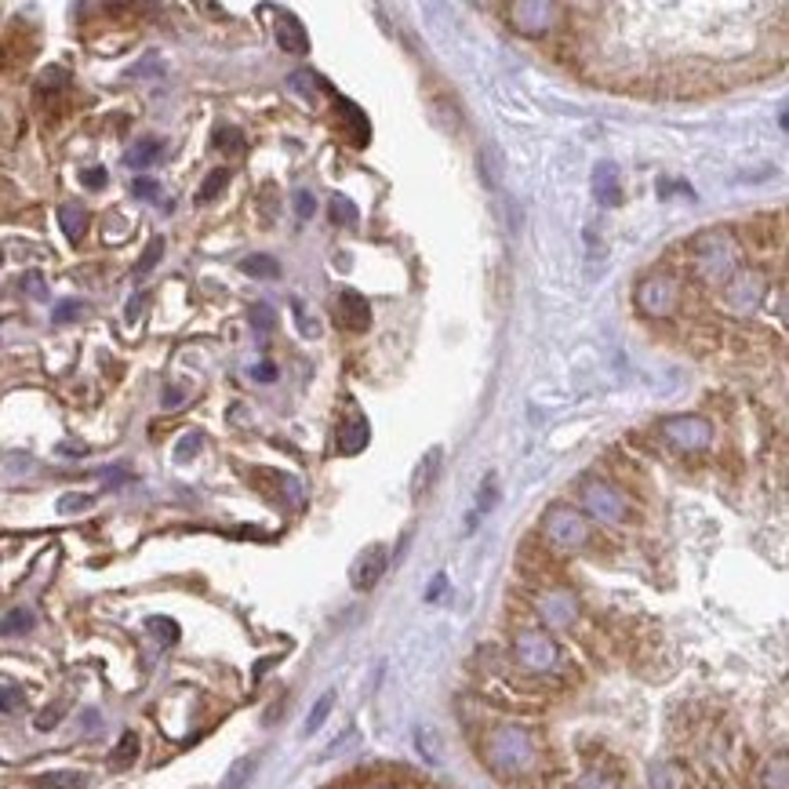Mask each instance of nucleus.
Wrapping results in <instances>:
<instances>
[{
	"label": "nucleus",
	"instance_id": "30",
	"mask_svg": "<svg viewBox=\"0 0 789 789\" xmlns=\"http://www.w3.org/2000/svg\"><path fill=\"white\" fill-rule=\"evenodd\" d=\"M66 84H70V73L59 70V66H48V70L40 73V80H37V95H48V91H59V88H66Z\"/></svg>",
	"mask_w": 789,
	"mask_h": 789
},
{
	"label": "nucleus",
	"instance_id": "49",
	"mask_svg": "<svg viewBox=\"0 0 789 789\" xmlns=\"http://www.w3.org/2000/svg\"><path fill=\"white\" fill-rule=\"evenodd\" d=\"M440 590H444V575H437V579H433V586L426 590V600H437Z\"/></svg>",
	"mask_w": 789,
	"mask_h": 789
},
{
	"label": "nucleus",
	"instance_id": "37",
	"mask_svg": "<svg viewBox=\"0 0 789 789\" xmlns=\"http://www.w3.org/2000/svg\"><path fill=\"white\" fill-rule=\"evenodd\" d=\"M200 444H204V437H200V433H190V437H182L179 448H175V459H179V462H190L193 455L200 451Z\"/></svg>",
	"mask_w": 789,
	"mask_h": 789
},
{
	"label": "nucleus",
	"instance_id": "47",
	"mask_svg": "<svg viewBox=\"0 0 789 789\" xmlns=\"http://www.w3.org/2000/svg\"><path fill=\"white\" fill-rule=\"evenodd\" d=\"M142 306H146V295L139 291V295H135V299L128 302V313H124V317H128V320H139V317H142Z\"/></svg>",
	"mask_w": 789,
	"mask_h": 789
},
{
	"label": "nucleus",
	"instance_id": "40",
	"mask_svg": "<svg viewBox=\"0 0 789 789\" xmlns=\"http://www.w3.org/2000/svg\"><path fill=\"white\" fill-rule=\"evenodd\" d=\"M80 182H84L88 190H102V186L110 182V175H106V168H84L80 171Z\"/></svg>",
	"mask_w": 789,
	"mask_h": 789
},
{
	"label": "nucleus",
	"instance_id": "16",
	"mask_svg": "<svg viewBox=\"0 0 789 789\" xmlns=\"http://www.w3.org/2000/svg\"><path fill=\"white\" fill-rule=\"evenodd\" d=\"M160 153H164V142L146 135V139L131 142V150L124 153V164H128L131 171H142V168H150V164H157Z\"/></svg>",
	"mask_w": 789,
	"mask_h": 789
},
{
	"label": "nucleus",
	"instance_id": "9",
	"mask_svg": "<svg viewBox=\"0 0 789 789\" xmlns=\"http://www.w3.org/2000/svg\"><path fill=\"white\" fill-rule=\"evenodd\" d=\"M386 568H390V553L382 550V546H368V550L353 560V568H350L353 590H375L379 579L386 575Z\"/></svg>",
	"mask_w": 789,
	"mask_h": 789
},
{
	"label": "nucleus",
	"instance_id": "6",
	"mask_svg": "<svg viewBox=\"0 0 789 789\" xmlns=\"http://www.w3.org/2000/svg\"><path fill=\"white\" fill-rule=\"evenodd\" d=\"M582 502H586V510H590L593 517L608 520V524H619V520L626 517V499H622L611 484H604V480H590V484L582 488Z\"/></svg>",
	"mask_w": 789,
	"mask_h": 789
},
{
	"label": "nucleus",
	"instance_id": "26",
	"mask_svg": "<svg viewBox=\"0 0 789 789\" xmlns=\"http://www.w3.org/2000/svg\"><path fill=\"white\" fill-rule=\"evenodd\" d=\"M139 757V739L135 735H124V739L117 742V750H113V757H110V768H128L131 760Z\"/></svg>",
	"mask_w": 789,
	"mask_h": 789
},
{
	"label": "nucleus",
	"instance_id": "27",
	"mask_svg": "<svg viewBox=\"0 0 789 789\" xmlns=\"http://www.w3.org/2000/svg\"><path fill=\"white\" fill-rule=\"evenodd\" d=\"M146 630H150L153 637L160 640V644H175V640H179V622L164 619V615H153V619L146 622Z\"/></svg>",
	"mask_w": 789,
	"mask_h": 789
},
{
	"label": "nucleus",
	"instance_id": "35",
	"mask_svg": "<svg viewBox=\"0 0 789 789\" xmlns=\"http://www.w3.org/2000/svg\"><path fill=\"white\" fill-rule=\"evenodd\" d=\"M215 146H219V150L237 153L240 146H244V135H240L237 128H219V131H215Z\"/></svg>",
	"mask_w": 789,
	"mask_h": 789
},
{
	"label": "nucleus",
	"instance_id": "43",
	"mask_svg": "<svg viewBox=\"0 0 789 789\" xmlns=\"http://www.w3.org/2000/svg\"><path fill=\"white\" fill-rule=\"evenodd\" d=\"M22 288L30 291L33 299H44V295H48V284H44L40 273H26V277H22Z\"/></svg>",
	"mask_w": 789,
	"mask_h": 789
},
{
	"label": "nucleus",
	"instance_id": "21",
	"mask_svg": "<svg viewBox=\"0 0 789 789\" xmlns=\"http://www.w3.org/2000/svg\"><path fill=\"white\" fill-rule=\"evenodd\" d=\"M255 768H259V760H255V757H240V760H233L230 771L222 775L219 789H248V782H251V775H255Z\"/></svg>",
	"mask_w": 789,
	"mask_h": 789
},
{
	"label": "nucleus",
	"instance_id": "18",
	"mask_svg": "<svg viewBox=\"0 0 789 789\" xmlns=\"http://www.w3.org/2000/svg\"><path fill=\"white\" fill-rule=\"evenodd\" d=\"M59 226H62V233H66V240L77 244V240L88 233V211H84V204H62Z\"/></svg>",
	"mask_w": 789,
	"mask_h": 789
},
{
	"label": "nucleus",
	"instance_id": "2",
	"mask_svg": "<svg viewBox=\"0 0 789 789\" xmlns=\"http://www.w3.org/2000/svg\"><path fill=\"white\" fill-rule=\"evenodd\" d=\"M542 539L560 553H575L590 542V524L582 520V513L568 510V506H553L542 517Z\"/></svg>",
	"mask_w": 789,
	"mask_h": 789
},
{
	"label": "nucleus",
	"instance_id": "50",
	"mask_svg": "<svg viewBox=\"0 0 789 789\" xmlns=\"http://www.w3.org/2000/svg\"><path fill=\"white\" fill-rule=\"evenodd\" d=\"M0 266H4V251H0Z\"/></svg>",
	"mask_w": 789,
	"mask_h": 789
},
{
	"label": "nucleus",
	"instance_id": "10",
	"mask_svg": "<svg viewBox=\"0 0 789 789\" xmlns=\"http://www.w3.org/2000/svg\"><path fill=\"white\" fill-rule=\"evenodd\" d=\"M637 310L651 313V317H666L673 310V284L666 277L640 280L637 288Z\"/></svg>",
	"mask_w": 789,
	"mask_h": 789
},
{
	"label": "nucleus",
	"instance_id": "14",
	"mask_svg": "<svg viewBox=\"0 0 789 789\" xmlns=\"http://www.w3.org/2000/svg\"><path fill=\"white\" fill-rule=\"evenodd\" d=\"M339 320L342 328L350 331H364L371 324V306L360 291H342L339 295Z\"/></svg>",
	"mask_w": 789,
	"mask_h": 789
},
{
	"label": "nucleus",
	"instance_id": "20",
	"mask_svg": "<svg viewBox=\"0 0 789 789\" xmlns=\"http://www.w3.org/2000/svg\"><path fill=\"white\" fill-rule=\"evenodd\" d=\"M240 273H248V277H259V280H273L280 277V262L266 251H255L248 259H240Z\"/></svg>",
	"mask_w": 789,
	"mask_h": 789
},
{
	"label": "nucleus",
	"instance_id": "39",
	"mask_svg": "<svg viewBox=\"0 0 789 789\" xmlns=\"http://www.w3.org/2000/svg\"><path fill=\"white\" fill-rule=\"evenodd\" d=\"M764 782H768V789L775 786V789H786V757H775V768L768 764V775H764Z\"/></svg>",
	"mask_w": 789,
	"mask_h": 789
},
{
	"label": "nucleus",
	"instance_id": "38",
	"mask_svg": "<svg viewBox=\"0 0 789 789\" xmlns=\"http://www.w3.org/2000/svg\"><path fill=\"white\" fill-rule=\"evenodd\" d=\"M313 211H317V197H313L310 190L295 193V215H299V219H313Z\"/></svg>",
	"mask_w": 789,
	"mask_h": 789
},
{
	"label": "nucleus",
	"instance_id": "28",
	"mask_svg": "<svg viewBox=\"0 0 789 789\" xmlns=\"http://www.w3.org/2000/svg\"><path fill=\"white\" fill-rule=\"evenodd\" d=\"M477 171L484 175V182L488 186H499V153H495V146H488L484 153H477Z\"/></svg>",
	"mask_w": 789,
	"mask_h": 789
},
{
	"label": "nucleus",
	"instance_id": "7",
	"mask_svg": "<svg viewBox=\"0 0 789 789\" xmlns=\"http://www.w3.org/2000/svg\"><path fill=\"white\" fill-rule=\"evenodd\" d=\"M553 15H557V4H546V0H517V4H510V22L513 30L528 33V37H542V33L550 30Z\"/></svg>",
	"mask_w": 789,
	"mask_h": 789
},
{
	"label": "nucleus",
	"instance_id": "12",
	"mask_svg": "<svg viewBox=\"0 0 789 789\" xmlns=\"http://www.w3.org/2000/svg\"><path fill=\"white\" fill-rule=\"evenodd\" d=\"M593 200H597L600 208H619V204H622V175H619V164H611V160H600L597 168H593Z\"/></svg>",
	"mask_w": 789,
	"mask_h": 789
},
{
	"label": "nucleus",
	"instance_id": "17",
	"mask_svg": "<svg viewBox=\"0 0 789 789\" xmlns=\"http://www.w3.org/2000/svg\"><path fill=\"white\" fill-rule=\"evenodd\" d=\"M368 440H371L368 419H353V422H346V426H342L339 440H335V448H339L342 455H357V451L368 448Z\"/></svg>",
	"mask_w": 789,
	"mask_h": 789
},
{
	"label": "nucleus",
	"instance_id": "15",
	"mask_svg": "<svg viewBox=\"0 0 789 789\" xmlns=\"http://www.w3.org/2000/svg\"><path fill=\"white\" fill-rule=\"evenodd\" d=\"M539 611L550 626H568V622H575V597H568V593H546L539 600Z\"/></svg>",
	"mask_w": 789,
	"mask_h": 789
},
{
	"label": "nucleus",
	"instance_id": "1",
	"mask_svg": "<svg viewBox=\"0 0 789 789\" xmlns=\"http://www.w3.org/2000/svg\"><path fill=\"white\" fill-rule=\"evenodd\" d=\"M535 757V742H531L528 731L520 728H499L488 739V760L491 768L502 771V775H517L524 771Z\"/></svg>",
	"mask_w": 789,
	"mask_h": 789
},
{
	"label": "nucleus",
	"instance_id": "46",
	"mask_svg": "<svg viewBox=\"0 0 789 789\" xmlns=\"http://www.w3.org/2000/svg\"><path fill=\"white\" fill-rule=\"evenodd\" d=\"M575 789H619V786H615V779H604V775H586Z\"/></svg>",
	"mask_w": 789,
	"mask_h": 789
},
{
	"label": "nucleus",
	"instance_id": "34",
	"mask_svg": "<svg viewBox=\"0 0 789 789\" xmlns=\"http://www.w3.org/2000/svg\"><path fill=\"white\" fill-rule=\"evenodd\" d=\"M495 499H499V480H495V473H488V480H484V495L477 499V513L484 517V513L495 506Z\"/></svg>",
	"mask_w": 789,
	"mask_h": 789
},
{
	"label": "nucleus",
	"instance_id": "29",
	"mask_svg": "<svg viewBox=\"0 0 789 789\" xmlns=\"http://www.w3.org/2000/svg\"><path fill=\"white\" fill-rule=\"evenodd\" d=\"M248 320H251V328L259 331V335H270L273 328H277V313L266 306V302H259V306H251L248 310Z\"/></svg>",
	"mask_w": 789,
	"mask_h": 789
},
{
	"label": "nucleus",
	"instance_id": "3",
	"mask_svg": "<svg viewBox=\"0 0 789 789\" xmlns=\"http://www.w3.org/2000/svg\"><path fill=\"white\" fill-rule=\"evenodd\" d=\"M513 655H517V662L524 670H535V673L553 670L560 659L553 637H546L542 630H520L517 637H513Z\"/></svg>",
	"mask_w": 789,
	"mask_h": 789
},
{
	"label": "nucleus",
	"instance_id": "19",
	"mask_svg": "<svg viewBox=\"0 0 789 789\" xmlns=\"http://www.w3.org/2000/svg\"><path fill=\"white\" fill-rule=\"evenodd\" d=\"M88 775L84 771H44L33 779V789H84Z\"/></svg>",
	"mask_w": 789,
	"mask_h": 789
},
{
	"label": "nucleus",
	"instance_id": "45",
	"mask_svg": "<svg viewBox=\"0 0 789 789\" xmlns=\"http://www.w3.org/2000/svg\"><path fill=\"white\" fill-rule=\"evenodd\" d=\"M59 717H62V706L55 702V706H48V710H44V713L37 717V728H40V731H51L55 724H59Z\"/></svg>",
	"mask_w": 789,
	"mask_h": 789
},
{
	"label": "nucleus",
	"instance_id": "24",
	"mask_svg": "<svg viewBox=\"0 0 789 789\" xmlns=\"http://www.w3.org/2000/svg\"><path fill=\"white\" fill-rule=\"evenodd\" d=\"M331 706H335V691H324V695H320V699H317V706H313V710H310V717H306V724H302V735H317L320 724L328 720Z\"/></svg>",
	"mask_w": 789,
	"mask_h": 789
},
{
	"label": "nucleus",
	"instance_id": "22",
	"mask_svg": "<svg viewBox=\"0 0 789 789\" xmlns=\"http://www.w3.org/2000/svg\"><path fill=\"white\" fill-rule=\"evenodd\" d=\"M437 470H440V448H433V451H426V455H422L419 470H415V480H411V491H415V495H422V491L430 488V480L437 477Z\"/></svg>",
	"mask_w": 789,
	"mask_h": 789
},
{
	"label": "nucleus",
	"instance_id": "41",
	"mask_svg": "<svg viewBox=\"0 0 789 789\" xmlns=\"http://www.w3.org/2000/svg\"><path fill=\"white\" fill-rule=\"evenodd\" d=\"M91 495H62L59 499V513H77V510H88L91 506Z\"/></svg>",
	"mask_w": 789,
	"mask_h": 789
},
{
	"label": "nucleus",
	"instance_id": "31",
	"mask_svg": "<svg viewBox=\"0 0 789 789\" xmlns=\"http://www.w3.org/2000/svg\"><path fill=\"white\" fill-rule=\"evenodd\" d=\"M160 255H164V237H153L150 248H146V255H142L139 262H135V277H142V273H150L153 266L160 262Z\"/></svg>",
	"mask_w": 789,
	"mask_h": 789
},
{
	"label": "nucleus",
	"instance_id": "5",
	"mask_svg": "<svg viewBox=\"0 0 789 789\" xmlns=\"http://www.w3.org/2000/svg\"><path fill=\"white\" fill-rule=\"evenodd\" d=\"M695 259H699V273L706 280H724L735 266V248L728 244L724 233H710V237H702Z\"/></svg>",
	"mask_w": 789,
	"mask_h": 789
},
{
	"label": "nucleus",
	"instance_id": "8",
	"mask_svg": "<svg viewBox=\"0 0 789 789\" xmlns=\"http://www.w3.org/2000/svg\"><path fill=\"white\" fill-rule=\"evenodd\" d=\"M331 110H335V117H339L342 135H346L353 146H368V142H371V124H368V117H364V110H360L357 102L342 99L339 91H331Z\"/></svg>",
	"mask_w": 789,
	"mask_h": 789
},
{
	"label": "nucleus",
	"instance_id": "13",
	"mask_svg": "<svg viewBox=\"0 0 789 789\" xmlns=\"http://www.w3.org/2000/svg\"><path fill=\"white\" fill-rule=\"evenodd\" d=\"M764 299V280L757 273H735L728 284V302L735 306L739 313H750L757 310V302Z\"/></svg>",
	"mask_w": 789,
	"mask_h": 789
},
{
	"label": "nucleus",
	"instance_id": "25",
	"mask_svg": "<svg viewBox=\"0 0 789 789\" xmlns=\"http://www.w3.org/2000/svg\"><path fill=\"white\" fill-rule=\"evenodd\" d=\"M331 222H339V226H357L360 222V211H357V204H353L350 197H335L331 200Z\"/></svg>",
	"mask_w": 789,
	"mask_h": 789
},
{
	"label": "nucleus",
	"instance_id": "23",
	"mask_svg": "<svg viewBox=\"0 0 789 789\" xmlns=\"http://www.w3.org/2000/svg\"><path fill=\"white\" fill-rule=\"evenodd\" d=\"M230 179H233V175H230V168H215V171H211L208 179L200 182L197 204H208V200H215V197H219V193L226 190V186H230Z\"/></svg>",
	"mask_w": 789,
	"mask_h": 789
},
{
	"label": "nucleus",
	"instance_id": "4",
	"mask_svg": "<svg viewBox=\"0 0 789 789\" xmlns=\"http://www.w3.org/2000/svg\"><path fill=\"white\" fill-rule=\"evenodd\" d=\"M662 433H666V440L680 451H702V448H710V440H713V426L706 419H699V415L666 419L662 422Z\"/></svg>",
	"mask_w": 789,
	"mask_h": 789
},
{
	"label": "nucleus",
	"instance_id": "44",
	"mask_svg": "<svg viewBox=\"0 0 789 789\" xmlns=\"http://www.w3.org/2000/svg\"><path fill=\"white\" fill-rule=\"evenodd\" d=\"M277 364H270V360H262V364H255V368H251V379L255 382H277Z\"/></svg>",
	"mask_w": 789,
	"mask_h": 789
},
{
	"label": "nucleus",
	"instance_id": "32",
	"mask_svg": "<svg viewBox=\"0 0 789 789\" xmlns=\"http://www.w3.org/2000/svg\"><path fill=\"white\" fill-rule=\"evenodd\" d=\"M22 706H26V691H22V688L8 684V688L0 691V710H4V713H19Z\"/></svg>",
	"mask_w": 789,
	"mask_h": 789
},
{
	"label": "nucleus",
	"instance_id": "42",
	"mask_svg": "<svg viewBox=\"0 0 789 789\" xmlns=\"http://www.w3.org/2000/svg\"><path fill=\"white\" fill-rule=\"evenodd\" d=\"M131 193H135L139 200H157V197H160V182H153V179H135Z\"/></svg>",
	"mask_w": 789,
	"mask_h": 789
},
{
	"label": "nucleus",
	"instance_id": "33",
	"mask_svg": "<svg viewBox=\"0 0 789 789\" xmlns=\"http://www.w3.org/2000/svg\"><path fill=\"white\" fill-rule=\"evenodd\" d=\"M80 313H84V302H80V299H66V302H59V306H55L51 320H55V324H70V320H77Z\"/></svg>",
	"mask_w": 789,
	"mask_h": 789
},
{
	"label": "nucleus",
	"instance_id": "36",
	"mask_svg": "<svg viewBox=\"0 0 789 789\" xmlns=\"http://www.w3.org/2000/svg\"><path fill=\"white\" fill-rule=\"evenodd\" d=\"M33 626V615L30 611H15V615H8V619L0 622V633H22Z\"/></svg>",
	"mask_w": 789,
	"mask_h": 789
},
{
	"label": "nucleus",
	"instance_id": "11",
	"mask_svg": "<svg viewBox=\"0 0 789 789\" xmlns=\"http://www.w3.org/2000/svg\"><path fill=\"white\" fill-rule=\"evenodd\" d=\"M273 37H277V48L288 51V55H306L310 51V33L302 26L291 11H277L273 19Z\"/></svg>",
	"mask_w": 789,
	"mask_h": 789
},
{
	"label": "nucleus",
	"instance_id": "48",
	"mask_svg": "<svg viewBox=\"0 0 789 789\" xmlns=\"http://www.w3.org/2000/svg\"><path fill=\"white\" fill-rule=\"evenodd\" d=\"M182 390H175V386H168V390H164V400H160V404H164V408H179L182 404Z\"/></svg>",
	"mask_w": 789,
	"mask_h": 789
}]
</instances>
